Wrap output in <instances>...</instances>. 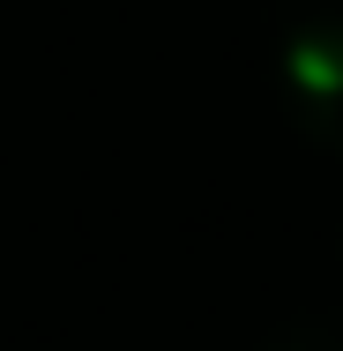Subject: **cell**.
<instances>
[{
  "label": "cell",
  "instance_id": "obj_2",
  "mask_svg": "<svg viewBox=\"0 0 343 351\" xmlns=\"http://www.w3.org/2000/svg\"><path fill=\"white\" fill-rule=\"evenodd\" d=\"M262 351H343V322H291Z\"/></svg>",
  "mask_w": 343,
  "mask_h": 351
},
{
  "label": "cell",
  "instance_id": "obj_1",
  "mask_svg": "<svg viewBox=\"0 0 343 351\" xmlns=\"http://www.w3.org/2000/svg\"><path fill=\"white\" fill-rule=\"evenodd\" d=\"M276 75H283V105H291L298 135L343 157V15L298 23L276 53Z\"/></svg>",
  "mask_w": 343,
  "mask_h": 351
}]
</instances>
